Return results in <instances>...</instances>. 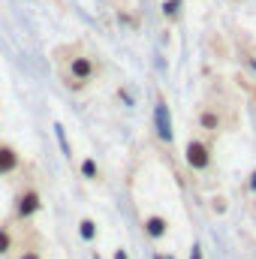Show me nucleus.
<instances>
[{
	"mask_svg": "<svg viewBox=\"0 0 256 259\" xmlns=\"http://www.w3.org/2000/svg\"><path fill=\"white\" fill-rule=\"evenodd\" d=\"M100 75H103L100 58L91 55V52H81V49H72V55H69L64 61V66H61V81H64L66 91H72V94L84 91V88L94 84Z\"/></svg>",
	"mask_w": 256,
	"mask_h": 259,
	"instance_id": "nucleus-1",
	"label": "nucleus"
},
{
	"mask_svg": "<svg viewBox=\"0 0 256 259\" xmlns=\"http://www.w3.org/2000/svg\"><path fill=\"white\" fill-rule=\"evenodd\" d=\"M39 211H42V193L36 190V184H21L12 196V220L30 223Z\"/></svg>",
	"mask_w": 256,
	"mask_h": 259,
	"instance_id": "nucleus-2",
	"label": "nucleus"
},
{
	"mask_svg": "<svg viewBox=\"0 0 256 259\" xmlns=\"http://www.w3.org/2000/svg\"><path fill=\"white\" fill-rule=\"evenodd\" d=\"M184 163L190 172H208L211 163H214V154H211V139L205 136H190L187 145H184Z\"/></svg>",
	"mask_w": 256,
	"mask_h": 259,
	"instance_id": "nucleus-3",
	"label": "nucleus"
},
{
	"mask_svg": "<svg viewBox=\"0 0 256 259\" xmlns=\"http://www.w3.org/2000/svg\"><path fill=\"white\" fill-rule=\"evenodd\" d=\"M196 130H199V136L214 139L223 130V112L217 106H199V112H196Z\"/></svg>",
	"mask_w": 256,
	"mask_h": 259,
	"instance_id": "nucleus-4",
	"label": "nucleus"
},
{
	"mask_svg": "<svg viewBox=\"0 0 256 259\" xmlns=\"http://www.w3.org/2000/svg\"><path fill=\"white\" fill-rule=\"evenodd\" d=\"M154 127H157V136H160L163 145H172V139H175V133H172V112H169L163 97H157V103H154Z\"/></svg>",
	"mask_w": 256,
	"mask_h": 259,
	"instance_id": "nucleus-5",
	"label": "nucleus"
},
{
	"mask_svg": "<svg viewBox=\"0 0 256 259\" xmlns=\"http://www.w3.org/2000/svg\"><path fill=\"white\" fill-rule=\"evenodd\" d=\"M169 229H172V223H169V217H163V214H145V220H142V232H145V238L148 241H163L166 235H169Z\"/></svg>",
	"mask_w": 256,
	"mask_h": 259,
	"instance_id": "nucleus-6",
	"label": "nucleus"
},
{
	"mask_svg": "<svg viewBox=\"0 0 256 259\" xmlns=\"http://www.w3.org/2000/svg\"><path fill=\"white\" fill-rule=\"evenodd\" d=\"M18 172H21V154H18V148L0 142V178L18 175Z\"/></svg>",
	"mask_w": 256,
	"mask_h": 259,
	"instance_id": "nucleus-7",
	"label": "nucleus"
},
{
	"mask_svg": "<svg viewBox=\"0 0 256 259\" xmlns=\"http://www.w3.org/2000/svg\"><path fill=\"white\" fill-rule=\"evenodd\" d=\"M21 244V235L12 229V223H0V256L9 259Z\"/></svg>",
	"mask_w": 256,
	"mask_h": 259,
	"instance_id": "nucleus-8",
	"label": "nucleus"
},
{
	"mask_svg": "<svg viewBox=\"0 0 256 259\" xmlns=\"http://www.w3.org/2000/svg\"><path fill=\"white\" fill-rule=\"evenodd\" d=\"M9 259H46V253H42V244H39L36 235H30V241H24V235H21L18 250H15Z\"/></svg>",
	"mask_w": 256,
	"mask_h": 259,
	"instance_id": "nucleus-9",
	"label": "nucleus"
},
{
	"mask_svg": "<svg viewBox=\"0 0 256 259\" xmlns=\"http://www.w3.org/2000/svg\"><path fill=\"white\" fill-rule=\"evenodd\" d=\"M78 235H81V241H97V235H100V226H97V220L94 217H81L78 220Z\"/></svg>",
	"mask_w": 256,
	"mask_h": 259,
	"instance_id": "nucleus-10",
	"label": "nucleus"
},
{
	"mask_svg": "<svg viewBox=\"0 0 256 259\" xmlns=\"http://www.w3.org/2000/svg\"><path fill=\"white\" fill-rule=\"evenodd\" d=\"M78 172H81V178H84V181H100V166H97V160H94V157H84V160H81V166H78Z\"/></svg>",
	"mask_w": 256,
	"mask_h": 259,
	"instance_id": "nucleus-11",
	"label": "nucleus"
},
{
	"mask_svg": "<svg viewBox=\"0 0 256 259\" xmlns=\"http://www.w3.org/2000/svg\"><path fill=\"white\" fill-rule=\"evenodd\" d=\"M181 6H184L181 0H166V3H163V15H166L169 21H175V18L181 15Z\"/></svg>",
	"mask_w": 256,
	"mask_h": 259,
	"instance_id": "nucleus-12",
	"label": "nucleus"
},
{
	"mask_svg": "<svg viewBox=\"0 0 256 259\" xmlns=\"http://www.w3.org/2000/svg\"><path fill=\"white\" fill-rule=\"evenodd\" d=\"M55 133H58V142H61V148H64V154H66V157H72V148H69V142H66V133H64V127L58 124V127H55Z\"/></svg>",
	"mask_w": 256,
	"mask_h": 259,
	"instance_id": "nucleus-13",
	"label": "nucleus"
},
{
	"mask_svg": "<svg viewBox=\"0 0 256 259\" xmlns=\"http://www.w3.org/2000/svg\"><path fill=\"white\" fill-rule=\"evenodd\" d=\"M187 259H205V253H202V244H193L190 247V256Z\"/></svg>",
	"mask_w": 256,
	"mask_h": 259,
	"instance_id": "nucleus-14",
	"label": "nucleus"
},
{
	"mask_svg": "<svg viewBox=\"0 0 256 259\" xmlns=\"http://www.w3.org/2000/svg\"><path fill=\"white\" fill-rule=\"evenodd\" d=\"M112 259H130V253H127V250H124V247H118V250L112 253Z\"/></svg>",
	"mask_w": 256,
	"mask_h": 259,
	"instance_id": "nucleus-15",
	"label": "nucleus"
},
{
	"mask_svg": "<svg viewBox=\"0 0 256 259\" xmlns=\"http://www.w3.org/2000/svg\"><path fill=\"white\" fill-rule=\"evenodd\" d=\"M154 259H175V256H172V253H157Z\"/></svg>",
	"mask_w": 256,
	"mask_h": 259,
	"instance_id": "nucleus-16",
	"label": "nucleus"
},
{
	"mask_svg": "<svg viewBox=\"0 0 256 259\" xmlns=\"http://www.w3.org/2000/svg\"><path fill=\"white\" fill-rule=\"evenodd\" d=\"M250 190H256V172L250 175Z\"/></svg>",
	"mask_w": 256,
	"mask_h": 259,
	"instance_id": "nucleus-17",
	"label": "nucleus"
},
{
	"mask_svg": "<svg viewBox=\"0 0 256 259\" xmlns=\"http://www.w3.org/2000/svg\"><path fill=\"white\" fill-rule=\"evenodd\" d=\"M253 100H256V91H253Z\"/></svg>",
	"mask_w": 256,
	"mask_h": 259,
	"instance_id": "nucleus-18",
	"label": "nucleus"
}]
</instances>
